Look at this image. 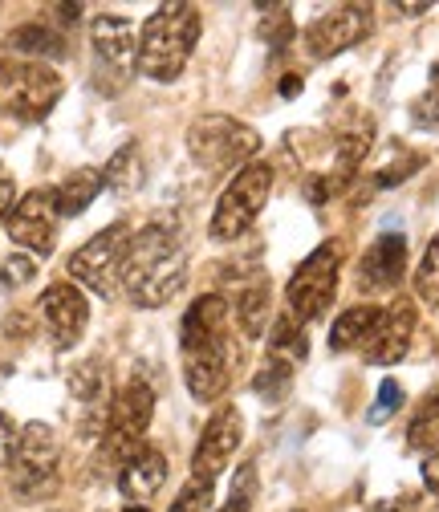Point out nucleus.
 <instances>
[{
	"instance_id": "c9c22d12",
	"label": "nucleus",
	"mask_w": 439,
	"mask_h": 512,
	"mask_svg": "<svg viewBox=\"0 0 439 512\" xmlns=\"http://www.w3.org/2000/svg\"><path fill=\"white\" fill-rule=\"evenodd\" d=\"M13 208H17V187H13V179L0 175V224H9Z\"/></svg>"
},
{
	"instance_id": "9b49d317",
	"label": "nucleus",
	"mask_w": 439,
	"mask_h": 512,
	"mask_svg": "<svg viewBox=\"0 0 439 512\" xmlns=\"http://www.w3.org/2000/svg\"><path fill=\"white\" fill-rule=\"evenodd\" d=\"M37 313H41L49 338L57 342V350H74V346L82 342L86 326H90V301H86V293H82L78 285H70V281L49 285V289L41 293Z\"/></svg>"
},
{
	"instance_id": "a19ab883",
	"label": "nucleus",
	"mask_w": 439,
	"mask_h": 512,
	"mask_svg": "<svg viewBox=\"0 0 439 512\" xmlns=\"http://www.w3.org/2000/svg\"><path fill=\"white\" fill-rule=\"evenodd\" d=\"M395 9H399L403 17H423V13L431 9V5H423V0H419V5H395Z\"/></svg>"
},
{
	"instance_id": "20e7f679",
	"label": "nucleus",
	"mask_w": 439,
	"mask_h": 512,
	"mask_svg": "<svg viewBox=\"0 0 439 512\" xmlns=\"http://www.w3.org/2000/svg\"><path fill=\"white\" fill-rule=\"evenodd\" d=\"M257 151H261V135L228 114H204L192 122V131H187V155L204 171L248 167Z\"/></svg>"
},
{
	"instance_id": "412c9836",
	"label": "nucleus",
	"mask_w": 439,
	"mask_h": 512,
	"mask_svg": "<svg viewBox=\"0 0 439 512\" xmlns=\"http://www.w3.org/2000/svg\"><path fill=\"white\" fill-rule=\"evenodd\" d=\"M5 49L17 53L21 61H33V57H66V37L49 25H21L5 37Z\"/></svg>"
},
{
	"instance_id": "7c9ffc66",
	"label": "nucleus",
	"mask_w": 439,
	"mask_h": 512,
	"mask_svg": "<svg viewBox=\"0 0 439 512\" xmlns=\"http://www.w3.org/2000/svg\"><path fill=\"white\" fill-rule=\"evenodd\" d=\"M37 277V265L29 261L25 252H13L5 265H0V289H21V285H29Z\"/></svg>"
},
{
	"instance_id": "f704fd0d",
	"label": "nucleus",
	"mask_w": 439,
	"mask_h": 512,
	"mask_svg": "<svg viewBox=\"0 0 439 512\" xmlns=\"http://www.w3.org/2000/svg\"><path fill=\"white\" fill-rule=\"evenodd\" d=\"M13 447H17V427L9 415H0V468L13 464Z\"/></svg>"
},
{
	"instance_id": "c85d7f7f",
	"label": "nucleus",
	"mask_w": 439,
	"mask_h": 512,
	"mask_svg": "<svg viewBox=\"0 0 439 512\" xmlns=\"http://www.w3.org/2000/svg\"><path fill=\"white\" fill-rule=\"evenodd\" d=\"M289 374H293V366H285V362H277V358H269V366L257 374V395L261 399H269V403H277V399H285L289 395Z\"/></svg>"
},
{
	"instance_id": "58836bf2",
	"label": "nucleus",
	"mask_w": 439,
	"mask_h": 512,
	"mask_svg": "<svg viewBox=\"0 0 439 512\" xmlns=\"http://www.w3.org/2000/svg\"><path fill=\"white\" fill-rule=\"evenodd\" d=\"M366 512H423L415 500H387V504H370Z\"/></svg>"
},
{
	"instance_id": "a211bd4d",
	"label": "nucleus",
	"mask_w": 439,
	"mask_h": 512,
	"mask_svg": "<svg viewBox=\"0 0 439 512\" xmlns=\"http://www.w3.org/2000/svg\"><path fill=\"white\" fill-rule=\"evenodd\" d=\"M163 480H167V456L151 443L135 447V452L118 464V492L135 504H147L163 488Z\"/></svg>"
},
{
	"instance_id": "79ce46f5",
	"label": "nucleus",
	"mask_w": 439,
	"mask_h": 512,
	"mask_svg": "<svg viewBox=\"0 0 439 512\" xmlns=\"http://www.w3.org/2000/svg\"><path fill=\"white\" fill-rule=\"evenodd\" d=\"M431 86L439 90V61H435V66H431Z\"/></svg>"
},
{
	"instance_id": "2eb2a0df",
	"label": "nucleus",
	"mask_w": 439,
	"mask_h": 512,
	"mask_svg": "<svg viewBox=\"0 0 439 512\" xmlns=\"http://www.w3.org/2000/svg\"><path fill=\"white\" fill-rule=\"evenodd\" d=\"M411 334H415V305L411 301H395L387 313L379 330L370 334V342L362 346V358L370 366H395L407 358V346H411Z\"/></svg>"
},
{
	"instance_id": "e433bc0d",
	"label": "nucleus",
	"mask_w": 439,
	"mask_h": 512,
	"mask_svg": "<svg viewBox=\"0 0 439 512\" xmlns=\"http://www.w3.org/2000/svg\"><path fill=\"white\" fill-rule=\"evenodd\" d=\"M415 114H419L423 122L439 126V90H431L427 98H419V102H415Z\"/></svg>"
},
{
	"instance_id": "4468645a",
	"label": "nucleus",
	"mask_w": 439,
	"mask_h": 512,
	"mask_svg": "<svg viewBox=\"0 0 439 512\" xmlns=\"http://www.w3.org/2000/svg\"><path fill=\"white\" fill-rule=\"evenodd\" d=\"M9 236L13 244L49 256L57 244V204H53V191H29L25 200H17L13 216H9Z\"/></svg>"
},
{
	"instance_id": "473e14b6",
	"label": "nucleus",
	"mask_w": 439,
	"mask_h": 512,
	"mask_svg": "<svg viewBox=\"0 0 439 512\" xmlns=\"http://www.w3.org/2000/svg\"><path fill=\"white\" fill-rule=\"evenodd\" d=\"M273 21H261V37L273 45V49H281L285 41H289V33H293V25H289V9H281V5H261Z\"/></svg>"
},
{
	"instance_id": "4be33fe9",
	"label": "nucleus",
	"mask_w": 439,
	"mask_h": 512,
	"mask_svg": "<svg viewBox=\"0 0 439 512\" xmlns=\"http://www.w3.org/2000/svg\"><path fill=\"white\" fill-rule=\"evenodd\" d=\"M379 322H383V309H374V305H354V309H346L338 322H334V330H330V346H334V350L366 346L370 334L379 330Z\"/></svg>"
},
{
	"instance_id": "f8f14e48",
	"label": "nucleus",
	"mask_w": 439,
	"mask_h": 512,
	"mask_svg": "<svg viewBox=\"0 0 439 512\" xmlns=\"http://www.w3.org/2000/svg\"><path fill=\"white\" fill-rule=\"evenodd\" d=\"M370 25L374 21H370V9L366 5H342V9L318 17V21L305 29V49L313 57H322V61L326 57H338V53L362 45L370 37Z\"/></svg>"
},
{
	"instance_id": "1a4fd4ad",
	"label": "nucleus",
	"mask_w": 439,
	"mask_h": 512,
	"mask_svg": "<svg viewBox=\"0 0 439 512\" xmlns=\"http://www.w3.org/2000/svg\"><path fill=\"white\" fill-rule=\"evenodd\" d=\"M155 415V391L143 378H131L110 403V419H106V452L118 456V464L127 460L135 447H143V435L151 427Z\"/></svg>"
},
{
	"instance_id": "aec40b11",
	"label": "nucleus",
	"mask_w": 439,
	"mask_h": 512,
	"mask_svg": "<svg viewBox=\"0 0 439 512\" xmlns=\"http://www.w3.org/2000/svg\"><path fill=\"white\" fill-rule=\"evenodd\" d=\"M106 187L102 171L98 167H82L74 171L66 183H57L53 187V204H57V216H82L94 200H98V191Z\"/></svg>"
},
{
	"instance_id": "37998d69",
	"label": "nucleus",
	"mask_w": 439,
	"mask_h": 512,
	"mask_svg": "<svg viewBox=\"0 0 439 512\" xmlns=\"http://www.w3.org/2000/svg\"><path fill=\"white\" fill-rule=\"evenodd\" d=\"M122 512H147V508H143V504H135V508H122Z\"/></svg>"
},
{
	"instance_id": "39448f33",
	"label": "nucleus",
	"mask_w": 439,
	"mask_h": 512,
	"mask_svg": "<svg viewBox=\"0 0 439 512\" xmlns=\"http://www.w3.org/2000/svg\"><path fill=\"white\" fill-rule=\"evenodd\" d=\"M269 191H273V167H269V163H248V167H240L236 179L224 187V196L216 200L208 236L220 240V244L240 240L248 228L257 224V216L265 212Z\"/></svg>"
},
{
	"instance_id": "a878e982",
	"label": "nucleus",
	"mask_w": 439,
	"mask_h": 512,
	"mask_svg": "<svg viewBox=\"0 0 439 512\" xmlns=\"http://www.w3.org/2000/svg\"><path fill=\"white\" fill-rule=\"evenodd\" d=\"M407 439H411V447H419V452H427V456L439 452V391L431 399H423V407H419Z\"/></svg>"
},
{
	"instance_id": "9d476101",
	"label": "nucleus",
	"mask_w": 439,
	"mask_h": 512,
	"mask_svg": "<svg viewBox=\"0 0 439 512\" xmlns=\"http://www.w3.org/2000/svg\"><path fill=\"white\" fill-rule=\"evenodd\" d=\"M244 439V419L236 407H220L208 427L200 431V443L192 452V480H204V484H216V476L232 464L236 447Z\"/></svg>"
},
{
	"instance_id": "2f4dec72",
	"label": "nucleus",
	"mask_w": 439,
	"mask_h": 512,
	"mask_svg": "<svg viewBox=\"0 0 439 512\" xmlns=\"http://www.w3.org/2000/svg\"><path fill=\"white\" fill-rule=\"evenodd\" d=\"M399 407H403V387H399L395 378H383L379 399H374V407H370V423H387Z\"/></svg>"
},
{
	"instance_id": "dca6fc26",
	"label": "nucleus",
	"mask_w": 439,
	"mask_h": 512,
	"mask_svg": "<svg viewBox=\"0 0 439 512\" xmlns=\"http://www.w3.org/2000/svg\"><path fill=\"white\" fill-rule=\"evenodd\" d=\"M403 273H407V240L399 232H387L366 248L358 265V285L366 293H383V289H395Z\"/></svg>"
},
{
	"instance_id": "b1692460",
	"label": "nucleus",
	"mask_w": 439,
	"mask_h": 512,
	"mask_svg": "<svg viewBox=\"0 0 439 512\" xmlns=\"http://www.w3.org/2000/svg\"><path fill=\"white\" fill-rule=\"evenodd\" d=\"M236 313H240V330L248 338H261L265 334V317H269V285L257 281L253 289H244L240 301H236Z\"/></svg>"
},
{
	"instance_id": "cd10ccee",
	"label": "nucleus",
	"mask_w": 439,
	"mask_h": 512,
	"mask_svg": "<svg viewBox=\"0 0 439 512\" xmlns=\"http://www.w3.org/2000/svg\"><path fill=\"white\" fill-rule=\"evenodd\" d=\"M253 500H257V468L253 464H240L220 512H248V508H253Z\"/></svg>"
},
{
	"instance_id": "f3484780",
	"label": "nucleus",
	"mask_w": 439,
	"mask_h": 512,
	"mask_svg": "<svg viewBox=\"0 0 439 512\" xmlns=\"http://www.w3.org/2000/svg\"><path fill=\"white\" fill-rule=\"evenodd\" d=\"M228 374H232L228 342H220V346H204V350H183V378H187V391H192L200 403L220 399V391L228 387Z\"/></svg>"
},
{
	"instance_id": "bb28decb",
	"label": "nucleus",
	"mask_w": 439,
	"mask_h": 512,
	"mask_svg": "<svg viewBox=\"0 0 439 512\" xmlns=\"http://www.w3.org/2000/svg\"><path fill=\"white\" fill-rule=\"evenodd\" d=\"M415 293H419V301H427V305H435V309H439V236L427 244L423 261H419Z\"/></svg>"
},
{
	"instance_id": "c03bdc74",
	"label": "nucleus",
	"mask_w": 439,
	"mask_h": 512,
	"mask_svg": "<svg viewBox=\"0 0 439 512\" xmlns=\"http://www.w3.org/2000/svg\"><path fill=\"white\" fill-rule=\"evenodd\" d=\"M297 512H305V508H297Z\"/></svg>"
},
{
	"instance_id": "72a5a7b5",
	"label": "nucleus",
	"mask_w": 439,
	"mask_h": 512,
	"mask_svg": "<svg viewBox=\"0 0 439 512\" xmlns=\"http://www.w3.org/2000/svg\"><path fill=\"white\" fill-rule=\"evenodd\" d=\"M98 387H102V366H78L74 370V395H82V399H94L98 395Z\"/></svg>"
},
{
	"instance_id": "7ed1b4c3",
	"label": "nucleus",
	"mask_w": 439,
	"mask_h": 512,
	"mask_svg": "<svg viewBox=\"0 0 439 512\" xmlns=\"http://www.w3.org/2000/svg\"><path fill=\"white\" fill-rule=\"evenodd\" d=\"M61 98V74L45 61L0 57V114L17 122H41Z\"/></svg>"
},
{
	"instance_id": "ddd939ff",
	"label": "nucleus",
	"mask_w": 439,
	"mask_h": 512,
	"mask_svg": "<svg viewBox=\"0 0 439 512\" xmlns=\"http://www.w3.org/2000/svg\"><path fill=\"white\" fill-rule=\"evenodd\" d=\"M90 45L102 61V70L114 74L118 86H127L131 70L139 66V37H135V25L127 17H94L90 21Z\"/></svg>"
},
{
	"instance_id": "f03ea898",
	"label": "nucleus",
	"mask_w": 439,
	"mask_h": 512,
	"mask_svg": "<svg viewBox=\"0 0 439 512\" xmlns=\"http://www.w3.org/2000/svg\"><path fill=\"white\" fill-rule=\"evenodd\" d=\"M200 41V9L192 5H163L139 29V74L155 82H175L196 53Z\"/></svg>"
},
{
	"instance_id": "5701e85b",
	"label": "nucleus",
	"mask_w": 439,
	"mask_h": 512,
	"mask_svg": "<svg viewBox=\"0 0 439 512\" xmlns=\"http://www.w3.org/2000/svg\"><path fill=\"white\" fill-rule=\"evenodd\" d=\"M102 179H106V187L114 191V196H131V191H139V183H143V159H139V147L135 143H127L114 159H110V167L102 171Z\"/></svg>"
},
{
	"instance_id": "f257e3e1",
	"label": "nucleus",
	"mask_w": 439,
	"mask_h": 512,
	"mask_svg": "<svg viewBox=\"0 0 439 512\" xmlns=\"http://www.w3.org/2000/svg\"><path fill=\"white\" fill-rule=\"evenodd\" d=\"M122 293H127L139 309H159L167 305L183 281H187V256L171 224H151L131 236L127 256H122Z\"/></svg>"
},
{
	"instance_id": "ea45409f",
	"label": "nucleus",
	"mask_w": 439,
	"mask_h": 512,
	"mask_svg": "<svg viewBox=\"0 0 439 512\" xmlns=\"http://www.w3.org/2000/svg\"><path fill=\"white\" fill-rule=\"evenodd\" d=\"M297 94H301V78H297V74L281 78V98H297Z\"/></svg>"
},
{
	"instance_id": "6ab92c4d",
	"label": "nucleus",
	"mask_w": 439,
	"mask_h": 512,
	"mask_svg": "<svg viewBox=\"0 0 439 512\" xmlns=\"http://www.w3.org/2000/svg\"><path fill=\"white\" fill-rule=\"evenodd\" d=\"M228 342V301L220 293H204L183 317V350H204Z\"/></svg>"
},
{
	"instance_id": "423d86ee",
	"label": "nucleus",
	"mask_w": 439,
	"mask_h": 512,
	"mask_svg": "<svg viewBox=\"0 0 439 512\" xmlns=\"http://www.w3.org/2000/svg\"><path fill=\"white\" fill-rule=\"evenodd\" d=\"M338 269H342V244L338 240H326L322 248H313L297 265V273L285 289V301L301 326L330 309V301L338 293Z\"/></svg>"
},
{
	"instance_id": "4c0bfd02",
	"label": "nucleus",
	"mask_w": 439,
	"mask_h": 512,
	"mask_svg": "<svg viewBox=\"0 0 439 512\" xmlns=\"http://www.w3.org/2000/svg\"><path fill=\"white\" fill-rule=\"evenodd\" d=\"M423 484H427L431 496H439V452H431V456L423 460Z\"/></svg>"
},
{
	"instance_id": "393cba45",
	"label": "nucleus",
	"mask_w": 439,
	"mask_h": 512,
	"mask_svg": "<svg viewBox=\"0 0 439 512\" xmlns=\"http://www.w3.org/2000/svg\"><path fill=\"white\" fill-rule=\"evenodd\" d=\"M305 346H309L305 326L297 322L293 313H285L281 322H277V330H273V358H277V362H285V366H293V362H301V358H305Z\"/></svg>"
},
{
	"instance_id": "6e6552de",
	"label": "nucleus",
	"mask_w": 439,
	"mask_h": 512,
	"mask_svg": "<svg viewBox=\"0 0 439 512\" xmlns=\"http://www.w3.org/2000/svg\"><path fill=\"white\" fill-rule=\"evenodd\" d=\"M13 488L29 500L57 488V435L49 423H25L13 447Z\"/></svg>"
},
{
	"instance_id": "c756f323",
	"label": "nucleus",
	"mask_w": 439,
	"mask_h": 512,
	"mask_svg": "<svg viewBox=\"0 0 439 512\" xmlns=\"http://www.w3.org/2000/svg\"><path fill=\"white\" fill-rule=\"evenodd\" d=\"M212 488H216V484H204V480H187V488L175 496L171 512H208V508H212Z\"/></svg>"
},
{
	"instance_id": "0eeeda50",
	"label": "nucleus",
	"mask_w": 439,
	"mask_h": 512,
	"mask_svg": "<svg viewBox=\"0 0 439 512\" xmlns=\"http://www.w3.org/2000/svg\"><path fill=\"white\" fill-rule=\"evenodd\" d=\"M131 244L127 224H110L98 236H90L74 256H70V277L82 281L98 297H118V273H122V256Z\"/></svg>"
}]
</instances>
